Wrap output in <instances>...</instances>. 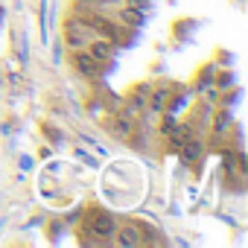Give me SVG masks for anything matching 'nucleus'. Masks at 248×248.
I'll return each mask as SVG.
<instances>
[{"instance_id": "1", "label": "nucleus", "mask_w": 248, "mask_h": 248, "mask_svg": "<svg viewBox=\"0 0 248 248\" xmlns=\"http://www.w3.org/2000/svg\"><path fill=\"white\" fill-rule=\"evenodd\" d=\"M114 231H117L114 213H108V210H91L85 216L82 233H91L93 236L91 242H108V239H114Z\"/></svg>"}, {"instance_id": "2", "label": "nucleus", "mask_w": 248, "mask_h": 248, "mask_svg": "<svg viewBox=\"0 0 248 248\" xmlns=\"http://www.w3.org/2000/svg\"><path fill=\"white\" fill-rule=\"evenodd\" d=\"M88 30H85V21L82 18H67L64 24V32H62V44L70 47V50H82L88 44Z\"/></svg>"}, {"instance_id": "3", "label": "nucleus", "mask_w": 248, "mask_h": 248, "mask_svg": "<svg viewBox=\"0 0 248 248\" xmlns=\"http://www.w3.org/2000/svg\"><path fill=\"white\" fill-rule=\"evenodd\" d=\"M73 67H76V73L85 76V79L99 76V62H96L85 47H82V50H73Z\"/></svg>"}, {"instance_id": "4", "label": "nucleus", "mask_w": 248, "mask_h": 248, "mask_svg": "<svg viewBox=\"0 0 248 248\" xmlns=\"http://www.w3.org/2000/svg\"><path fill=\"white\" fill-rule=\"evenodd\" d=\"M132 126H135V117H129V114H108V120H105V129L117 138H129Z\"/></svg>"}, {"instance_id": "5", "label": "nucleus", "mask_w": 248, "mask_h": 248, "mask_svg": "<svg viewBox=\"0 0 248 248\" xmlns=\"http://www.w3.org/2000/svg\"><path fill=\"white\" fill-rule=\"evenodd\" d=\"M114 239H117V245H123V248H129V245H140L143 242V236H140V225H123V228H117L114 231Z\"/></svg>"}, {"instance_id": "6", "label": "nucleus", "mask_w": 248, "mask_h": 248, "mask_svg": "<svg viewBox=\"0 0 248 248\" xmlns=\"http://www.w3.org/2000/svg\"><path fill=\"white\" fill-rule=\"evenodd\" d=\"M85 47H88V53H91V56H93V59H96L99 64L111 62V56H114V44H111L108 38H99V35H96L93 41H88Z\"/></svg>"}, {"instance_id": "7", "label": "nucleus", "mask_w": 248, "mask_h": 248, "mask_svg": "<svg viewBox=\"0 0 248 248\" xmlns=\"http://www.w3.org/2000/svg\"><path fill=\"white\" fill-rule=\"evenodd\" d=\"M167 99H170V91H167V88H152L146 105H149L152 114H164V111H167Z\"/></svg>"}, {"instance_id": "8", "label": "nucleus", "mask_w": 248, "mask_h": 248, "mask_svg": "<svg viewBox=\"0 0 248 248\" xmlns=\"http://www.w3.org/2000/svg\"><path fill=\"white\" fill-rule=\"evenodd\" d=\"M178 155H181L184 164H193V161L202 155V140H199V138H187V140L178 146Z\"/></svg>"}, {"instance_id": "9", "label": "nucleus", "mask_w": 248, "mask_h": 248, "mask_svg": "<svg viewBox=\"0 0 248 248\" xmlns=\"http://www.w3.org/2000/svg\"><path fill=\"white\" fill-rule=\"evenodd\" d=\"M120 21L126 24V27H143V21H146V18H143V12H140V9H132V6H126V9L120 12Z\"/></svg>"}, {"instance_id": "10", "label": "nucleus", "mask_w": 248, "mask_h": 248, "mask_svg": "<svg viewBox=\"0 0 248 248\" xmlns=\"http://www.w3.org/2000/svg\"><path fill=\"white\" fill-rule=\"evenodd\" d=\"M231 123H233V117H231V108H222V111L216 114V123H213V132H216V135H225V132L231 129Z\"/></svg>"}, {"instance_id": "11", "label": "nucleus", "mask_w": 248, "mask_h": 248, "mask_svg": "<svg viewBox=\"0 0 248 248\" xmlns=\"http://www.w3.org/2000/svg\"><path fill=\"white\" fill-rule=\"evenodd\" d=\"M175 126H178V120H175V117H172V114L167 111V114H164V123H161V132H164V135L170 138V135L175 132Z\"/></svg>"}, {"instance_id": "12", "label": "nucleus", "mask_w": 248, "mask_h": 248, "mask_svg": "<svg viewBox=\"0 0 248 248\" xmlns=\"http://www.w3.org/2000/svg\"><path fill=\"white\" fill-rule=\"evenodd\" d=\"M222 167H225V172H233V167H236V155H233V152H225V155H222Z\"/></svg>"}, {"instance_id": "13", "label": "nucleus", "mask_w": 248, "mask_h": 248, "mask_svg": "<svg viewBox=\"0 0 248 248\" xmlns=\"http://www.w3.org/2000/svg\"><path fill=\"white\" fill-rule=\"evenodd\" d=\"M231 82H233L231 73H222V76H219V88H225V85H231Z\"/></svg>"}, {"instance_id": "14", "label": "nucleus", "mask_w": 248, "mask_h": 248, "mask_svg": "<svg viewBox=\"0 0 248 248\" xmlns=\"http://www.w3.org/2000/svg\"><path fill=\"white\" fill-rule=\"evenodd\" d=\"M76 155H79V158H85V164H91V167H96V158H91V155H85V149H79Z\"/></svg>"}]
</instances>
